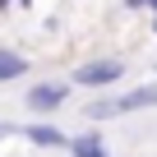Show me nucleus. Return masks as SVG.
<instances>
[{"label": "nucleus", "mask_w": 157, "mask_h": 157, "mask_svg": "<svg viewBox=\"0 0 157 157\" xmlns=\"http://www.w3.org/2000/svg\"><path fill=\"white\" fill-rule=\"evenodd\" d=\"M69 88H74V83H65V78H42V83H28L23 106H28L33 116H56V111L69 102Z\"/></svg>", "instance_id": "obj_1"}, {"label": "nucleus", "mask_w": 157, "mask_h": 157, "mask_svg": "<svg viewBox=\"0 0 157 157\" xmlns=\"http://www.w3.org/2000/svg\"><path fill=\"white\" fill-rule=\"evenodd\" d=\"M125 78V65L120 60H83V65H74L69 74V83L74 88H111Z\"/></svg>", "instance_id": "obj_2"}, {"label": "nucleus", "mask_w": 157, "mask_h": 157, "mask_svg": "<svg viewBox=\"0 0 157 157\" xmlns=\"http://www.w3.org/2000/svg\"><path fill=\"white\" fill-rule=\"evenodd\" d=\"M10 5H14V0H0V10H10Z\"/></svg>", "instance_id": "obj_10"}, {"label": "nucleus", "mask_w": 157, "mask_h": 157, "mask_svg": "<svg viewBox=\"0 0 157 157\" xmlns=\"http://www.w3.org/2000/svg\"><path fill=\"white\" fill-rule=\"evenodd\" d=\"M152 106H157V78H152V83H139V88H129V93H120V97H116V111H120V116L152 111Z\"/></svg>", "instance_id": "obj_4"}, {"label": "nucleus", "mask_w": 157, "mask_h": 157, "mask_svg": "<svg viewBox=\"0 0 157 157\" xmlns=\"http://www.w3.org/2000/svg\"><path fill=\"white\" fill-rule=\"evenodd\" d=\"M148 10H152V14H157V0H148Z\"/></svg>", "instance_id": "obj_12"}, {"label": "nucleus", "mask_w": 157, "mask_h": 157, "mask_svg": "<svg viewBox=\"0 0 157 157\" xmlns=\"http://www.w3.org/2000/svg\"><path fill=\"white\" fill-rule=\"evenodd\" d=\"M19 139H28V143H37V148H69V134L56 129L51 120H23V125H19Z\"/></svg>", "instance_id": "obj_3"}, {"label": "nucleus", "mask_w": 157, "mask_h": 157, "mask_svg": "<svg viewBox=\"0 0 157 157\" xmlns=\"http://www.w3.org/2000/svg\"><path fill=\"white\" fill-rule=\"evenodd\" d=\"M0 139H19V125L14 120H0Z\"/></svg>", "instance_id": "obj_8"}, {"label": "nucleus", "mask_w": 157, "mask_h": 157, "mask_svg": "<svg viewBox=\"0 0 157 157\" xmlns=\"http://www.w3.org/2000/svg\"><path fill=\"white\" fill-rule=\"evenodd\" d=\"M83 116H88V120H116L120 111H116V97H97V102L83 106Z\"/></svg>", "instance_id": "obj_7"}, {"label": "nucleus", "mask_w": 157, "mask_h": 157, "mask_svg": "<svg viewBox=\"0 0 157 157\" xmlns=\"http://www.w3.org/2000/svg\"><path fill=\"white\" fill-rule=\"evenodd\" d=\"M14 5H23V10H28V5H33V0H14Z\"/></svg>", "instance_id": "obj_11"}, {"label": "nucleus", "mask_w": 157, "mask_h": 157, "mask_svg": "<svg viewBox=\"0 0 157 157\" xmlns=\"http://www.w3.org/2000/svg\"><path fill=\"white\" fill-rule=\"evenodd\" d=\"M69 157H111V148H106V139L97 129H88V134H74L69 139Z\"/></svg>", "instance_id": "obj_5"}, {"label": "nucleus", "mask_w": 157, "mask_h": 157, "mask_svg": "<svg viewBox=\"0 0 157 157\" xmlns=\"http://www.w3.org/2000/svg\"><path fill=\"white\" fill-rule=\"evenodd\" d=\"M125 10H148V0H125Z\"/></svg>", "instance_id": "obj_9"}, {"label": "nucleus", "mask_w": 157, "mask_h": 157, "mask_svg": "<svg viewBox=\"0 0 157 157\" xmlns=\"http://www.w3.org/2000/svg\"><path fill=\"white\" fill-rule=\"evenodd\" d=\"M152 33H157V14H152Z\"/></svg>", "instance_id": "obj_13"}, {"label": "nucleus", "mask_w": 157, "mask_h": 157, "mask_svg": "<svg viewBox=\"0 0 157 157\" xmlns=\"http://www.w3.org/2000/svg\"><path fill=\"white\" fill-rule=\"evenodd\" d=\"M23 74H28V56L0 46V83H14V78H23Z\"/></svg>", "instance_id": "obj_6"}]
</instances>
